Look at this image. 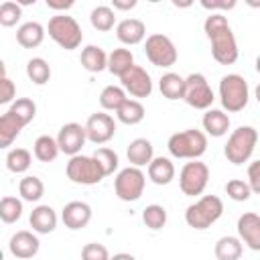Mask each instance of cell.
Masks as SVG:
<instances>
[{
  "label": "cell",
  "instance_id": "cell-1",
  "mask_svg": "<svg viewBox=\"0 0 260 260\" xmlns=\"http://www.w3.org/2000/svg\"><path fill=\"white\" fill-rule=\"evenodd\" d=\"M203 30L211 43V57L219 65H234L240 51L228 18L221 12H211L203 22Z\"/></svg>",
  "mask_w": 260,
  "mask_h": 260
},
{
  "label": "cell",
  "instance_id": "cell-2",
  "mask_svg": "<svg viewBox=\"0 0 260 260\" xmlns=\"http://www.w3.org/2000/svg\"><path fill=\"white\" fill-rule=\"evenodd\" d=\"M167 148L175 158L197 160L207 150V134L201 132V130H195V128L175 132V134L169 136Z\"/></svg>",
  "mask_w": 260,
  "mask_h": 260
},
{
  "label": "cell",
  "instance_id": "cell-3",
  "mask_svg": "<svg viewBox=\"0 0 260 260\" xmlns=\"http://www.w3.org/2000/svg\"><path fill=\"white\" fill-rule=\"evenodd\" d=\"M223 213V201L217 195H203L199 201L191 203L185 209V221L193 230L211 228Z\"/></svg>",
  "mask_w": 260,
  "mask_h": 260
},
{
  "label": "cell",
  "instance_id": "cell-4",
  "mask_svg": "<svg viewBox=\"0 0 260 260\" xmlns=\"http://www.w3.org/2000/svg\"><path fill=\"white\" fill-rule=\"evenodd\" d=\"M47 32L65 51L77 49L81 45V41H83V30H81L79 22L73 16L65 14V12H59V14H55V16L49 18Z\"/></svg>",
  "mask_w": 260,
  "mask_h": 260
},
{
  "label": "cell",
  "instance_id": "cell-5",
  "mask_svg": "<svg viewBox=\"0 0 260 260\" xmlns=\"http://www.w3.org/2000/svg\"><path fill=\"white\" fill-rule=\"evenodd\" d=\"M219 100H221V108L225 112H230V114L242 112L250 100L248 81L238 73L223 75L219 81Z\"/></svg>",
  "mask_w": 260,
  "mask_h": 260
},
{
  "label": "cell",
  "instance_id": "cell-6",
  "mask_svg": "<svg viewBox=\"0 0 260 260\" xmlns=\"http://www.w3.org/2000/svg\"><path fill=\"white\" fill-rule=\"evenodd\" d=\"M256 142H258L256 128L254 126H240L230 134V138L223 146V154L232 165H244L254 154Z\"/></svg>",
  "mask_w": 260,
  "mask_h": 260
},
{
  "label": "cell",
  "instance_id": "cell-7",
  "mask_svg": "<svg viewBox=\"0 0 260 260\" xmlns=\"http://www.w3.org/2000/svg\"><path fill=\"white\" fill-rule=\"evenodd\" d=\"M144 185H146V175L138 169V167H126L122 169L116 179H114V191L116 197L120 201H138L144 193Z\"/></svg>",
  "mask_w": 260,
  "mask_h": 260
},
{
  "label": "cell",
  "instance_id": "cell-8",
  "mask_svg": "<svg viewBox=\"0 0 260 260\" xmlns=\"http://www.w3.org/2000/svg\"><path fill=\"white\" fill-rule=\"evenodd\" d=\"M144 53H146V59L156 67H173L179 59L175 43L162 32H154L146 37Z\"/></svg>",
  "mask_w": 260,
  "mask_h": 260
},
{
  "label": "cell",
  "instance_id": "cell-9",
  "mask_svg": "<svg viewBox=\"0 0 260 260\" xmlns=\"http://www.w3.org/2000/svg\"><path fill=\"white\" fill-rule=\"evenodd\" d=\"M65 173L69 177V181L77 183V185H98L104 179V173L100 169V165L95 162L93 156H85V154H75L69 158Z\"/></svg>",
  "mask_w": 260,
  "mask_h": 260
},
{
  "label": "cell",
  "instance_id": "cell-10",
  "mask_svg": "<svg viewBox=\"0 0 260 260\" xmlns=\"http://www.w3.org/2000/svg\"><path fill=\"white\" fill-rule=\"evenodd\" d=\"M207 183H209V167L205 162H201L197 158V160L183 165V169L179 173V187L185 195H189V197L201 195L205 191Z\"/></svg>",
  "mask_w": 260,
  "mask_h": 260
},
{
  "label": "cell",
  "instance_id": "cell-11",
  "mask_svg": "<svg viewBox=\"0 0 260 260\" xmlns=\"http://www.w3.org/2000/svg\"><path fill=\"white\" fill-rule=\"evenodd\" d=\"M191 108L195 110H209L215 95L213 89L203 73H191L185 77V98H183Z\"/></svg>",
  "mask_w": 260,
  "mask_h": 260
},
{
  "label": "cell",
  "instance_id": "cell-12",
  "mask_svg": "<svg viewBox=\"0 0 260 260\" xmlns=\"http://www.w3.org/2000/svg\"><path fill=\"white\" fill-rule=\"evenodd\" d=\"M83 126H85V132H87V140L93 142V144H106L116 134V122L106 112L91 114Z\"/></svg>",
  "mask_w": 260,
  "mask_h": 260
},
{
  "label": "cell",
  "instance_id": "cell-13",
  "mask_svg": "<svg viewBox=\"0 0 260 260\" xmlns=\"http://www.w3.org/2000/svg\"><path fill=\"white\" fill-rule=\"evenodd\" d=\"M57 142H59V148L61 152L75 156L81 152V148L85 146L87 142V132H85V126L77 124V122H67L59 128V134H57Z\"/></svg>",
  "mask_w": 260,
  "mask_h": 260
},
{
  "label": "cell",
  "instance_id": "cell-14",
  "mask_svg": "<svg viewBox=\"0 0 260 260\" xmlns=\"http://www.w3.org/2000/svg\"><path fill=\"white\" fill-rule=\"evenodd\" d=\"M120 83L122 87L126 89V93H130L132 98H148L152 93V79H150V73L140 67V65H134L126 75L120 77Z\"/></svg>",
  "mask_w": 260,
  "mask_h": 260
},
{
  "label": "cell",
  "instance_id": "cell-15",
  "mask_svg": "<svg viewBox=\"0 0 260 260\" xmlns=\"http://www.w3.org/2000/svg\"><path fill=\"white\" fill-rule=\"evenodd\" d=\"M238 238L250 250L260 252V215L254 211H246L238 217Z\"/></svg>",
  "mask_w": 260,
  "mask_h": 260
},
{
  "label": "cell",
  "instance_id": "cell-16",
  "mask_svg": "<svg viewBox=\"0 0 260 260\" xmlns=\"http://www.w3.org/2000/svg\"><path fill=\"white\" fill-rule=\"evenodd\" d=\"M39 248H41L39 238H37L32 232H28V230L16 232V234L10 238V244H8L10 254H12L14 258H18V260H28V258L37 256Z\"/></svg>",
  "mask_w": 260,
  "mask_h": 260
},
{
  "label": "cell",
  "instance_id": "cell-17",
  "mask_svg": "<svg viewBox=\"0 0 260 260\" xmlns=\"http://www.w3.org/2000/svg\"><path fill=\"white\" fill-rule=\"evenodd\" d=\"M61 219L69 230H81L91 221V207L85 201H69L61 209Z\"/></svg>",
  "mask_w": 260,
  "mask_h": 260
},
{
  "label": "cell",
  "instance_id": "cell-18",
  "mask_svg": "<svg viewBox=\"0 0 260 260\" xmlns=\"http://www.w3.org/2000/svg\"><path fill=\"white\" fill-rule=\"evenodd\" d=\"M116 37L122 45H138L146 37V24L140 18H124L116 24Z\"/></svg>",
  "mask_w": 260,
  "mask_h": 260
},
{
  "label": "cell",
  "instance_id": "cell-19",
  "mask_svg": "<svg viewBox=\"0 0 260 260\" xmlns=\"http://www.w3.org/2000/svg\"><path fill=\"white\" fill-rule=\"evenodd\" d=\"M126 156H128V162L132 167H148L154 158V148H152V142L146 140V138H134L128 148H126Z\"/></svg>",
  "mask_w": 260,
  "mask_h": 260
},
{
  "label": "cell",
  "instance_id": "cell-20",
  "mask_svg": "<svg viewBox=\"0 0 260 260\" xmlns=\"http://www.w3.org/2000/svg\"><path fill=\"white\" fill-rule=\"evenodd\" d=\"M203 130L207 136H213V138H221L223 134H228L230 130V116L223 112V110H217V108H209L205 114H203Z\"/></svg>",
  "mask_w": 260,
  "mask_h": 260
},
{
  "label": "cell",
  "instance_id": "cell-21",
  "mask_svg": "<svg viewBox=\"0 0 260 260\" xmlns=\"http://www.w3.org/2000/svg\"><path fill=\"white\" fill-rule=\"evenodd\" d=\"M28 221H30L32 232H37V234H51L57 228V213H55V209L51 205H37L30 211Z\"/></svg>",
  "mask_w": 260,
  "mask_h": 260
},
{
  "label": "cell",
  "instance_id": "cell-22",
  "mask_svg": "<svg viewBox=\"0 0 260 260\" xmlns=\"http://www.w3.org/2000/svg\"><path fill=\"white\" fill-rule=\"evenodd\" d=\"M45 26L37 20H28L16 28V41L24 49H37L45 41Z\"/></svg>",
  "mask_w": 260,
  "mask_h": 260
},
{
  "label": "cell",
  "instance_id": "cell-23",
  "mask_svg": "<svg viewBox=\"0 0 260 260\" xmlns=\"http://www.w3.org/2000/svg\"><path fill=\"white\" fill-rule=\"evenodd\" d=\"M79 61H81L83 69L89 71V73H100V71L108 69V53L102 47H98V45L83 47Z\"/></svg>",
  "mask_w": 260,
  "mask_h": 260
},
{
  "label": "cell",
  "instance_id": "cell-24",
  "mask_svg": "<svg viewBox=\"0 0 260 260\" xmlns=\"http://www.w3.org/2000/svg\"><path fill=\"white\" fill-rule=\"evenodd\" d=\"M146 169H148V179L154 185H169L175 179V165L167 156H154Z\"/></svg>",
  "mask_w": 260,
  "mask_h": 260
},
{
  "label": "cell",
  "instance_id": "cell-25",
  "mask_svg": "<svg viewBox=\"0 0 260 260\" xmlns=\"http://www.w3.org/2000/svg\"><path fill=\"white\" fill-rule=\"evenodd\" d=\"M244 244L238 236H221L213 246V254L217 260H240Z\"/></svg>",
  "mask_w": 260,
  "mask_h": 260
},
{
  "label": "cell",
  "instance_id": "cell-26",
  "mask_svg": "<svg viewBox=\"0 0 260 260\" xmlns=\"http://www.w3.org/2000/svg\"><path fill=\"white\" fill-rule=\"evenodd\" d=\"M134 67V55L130 49H124V47H118L114 49L110 55H108V71L116 77H122L126 75L130 69Z\"/></svg>",
  "mask_w": 260,
  "mask_h": 260
},
{
  "label": "cell",
  "instance_id": "cell-27",
  "mask_svg": "<svg viewBox=\"0 0 260 260\" xmlns=\"http://www.w3.org/2000/svg\"><path fill=\"white\" fill-rule=\"evenodd\" d=\"M22 128L24 124L10 110H6L0 116V148H8L14 142V138L22 132Z\"/></svg>",
  "mask_w": 260,
  "mask_h": 260
},
{
  "label": "cell",
  "instance_id": "cell-28",
  "mask_svg": "<svg viewBox=\"0 0 260 260\" xmlns=\"http://www.w3.org/2000/svg\"><path fill=\"white\" fill-rule=\"evenodd\" d=\"M158 87L167 100H183L185 98V77H181L179 73H173V71L165 73L158 79Z\"/></svg>",
  "mask_w": 260,
  "mask_h": 260
},
{
  "label": "cell",
  "instance_id": "cell-29",
  "mask_svg": "<svg viewBox=\"0 0 260 260\" xmlns=\"http://www.w3.org/2000/svg\"><path fill=\"white\" fill-rule=\"evenodd\" d=\"M59 152H61V148H59L57 138H53V136H49V134L39 136V138L35 140V144H32V154H35V158L41 160V162H51V160H55V158L59 156Z\"/></svg>",
  "mask_w": 260,
  "mask_h": 260
},
{
  "label": "cell",
  "instance_id": "cell-30",
  "mask_svg": "<svg viewBox=\"0 0 260 260\" xmlns=\"http://www.w3.org/2000/svg\"><path fill=\"white\" fill-rule=\"evenodd\" d=\"M89 22L95 30H102V32H108L116 26V10L112 6H106V4H100L95 6L91 12H89Z\"/></svg>",
  "mask_w": 260,
  "mask_h": 260
},
{
  "label": "cell",
  "instance_id": "cell-31",
  "mask_svg": "<svg viewBox=\"0 0 260 260\" xmlns=\"http://www.w3.org/2000/svg\"><path fill=\"white\" fill-rule=\"evenodd\" d=\"M146 116V110L144 106L140 104V100H126L124 106L116 112V118L126 124V126H134V124H140Z\"/></svg>",
  "mask_w": 260,
  "mask_h": 260
},
{
  "label": "cell",
  "instance_id": "cell-32",
  "mask_svg": "<svg viewBox=\"0 0 260 260\" xmlns=\"http://www.w3.org/2000/svg\"><path fill=\"white\" fill-rule=\"evenodd\" d=\"M126 100V89L120 85H106L100 93V106L108 112H118Z\"/></svg>",
  "mask_w": 260,
  "mask_h": 260
},
{
  "label": "cell",
  "instance_id": "cell-33",
  "mask_svg": "<svg viewBox=\"0 0 260 260\" xmlns=\"http://www.w3.org/2000/svg\"><path fill=\"white\" fill-rule=\"evenodd\" d=\"M18 193H20L22 201L35 203V201H39V199L45 195V185H43V181H41L39 177L26 175V177H22L20 183H18Z\"/></svg>",
  "mask_w": 260,
  "mask_h": 260
},
{
  "label": "cell",
  "instance_id": "cell-34",
  "mask_svg": "<svg viewBox=\"0 0 260 260\" xmlns=\"http://www.w3.org/2000/svg\"><path fill=\"white\" fill-rule=\"evenodd\" d=\"M26 75L35 85H45L51 79V67L43 57H32L26 63Z\"/></svg>",
  "mask_w": 260,
  "mask_h": 260
},
{
  "label": "cell",
  "instance_id": "cell-35",
  "mask_svg": "<svg viewBox=\"0 0 260 260\" xmlns=\"http://www.w3.org/2000/svg\"><path fill=\"white\" fill-rule=\"evenodd\" d=\"M22 217V199L4 195L0 199V219L4 223H14Z\"/></svg>",
  "mask_w": 260,
  "mask_h": 260
},
{
  "label": "cell",
  "instance_id": "cell-36",
  "mask_svg": "<svg viewBox=\"0 0 260 260\" xmlns=\"http://www.w3.org/2000/svg\"><path fill=\"white\" fill-rule=\"evenodd\" d=\"M32 162V154L26 148H12L6 154V169L10 173H26Z\"/></svg>",
  "mask_w": 260,
  "mask_h": 260
},
{
  "label": "cell",
  "instance_id": "cell-37",
  "mask_svg": "<svg viewBox=\"0 0 260 260\" xmlns=\"http://www.w3.org/2000/svg\"><path fill=\"white\" fill-rule=\"evenodd\" d=\"M8 110H10L24 126L30 124V122L35 120V116H37V104H35L30 98H16V100L10 104Z\"/></svg>",
  "mask_w": 260,
  "mask_h": 260
},
{
  "label": "cell",
  "instance_id": "cell-38",
  "mask_svg": "<svg viewBox=\"0 0 260 260\" xmlns=\"http://www.w3.org/2000/svg\"><path fill=\"white\" fill-rule=\"evenodd\" d=\"M142 221L148 230H162L165 223H167V209L158 203H152V205H146L142 209Z\"/></svg>",
  "mask_w": 260,
  "mask_h": 260
},
{
  "label": "cell",
  "instance_id": "cell-39",
  "mask_svg": "<svg viewBox=\"0 0 260 260\" xmlns=\"http://www.w3.org/2000/svg\"><path fill=\"white\" fill-rule=\"evenodd\" d=\"M91 156H93V158H95V162L100 165V169H102L104 177L112 175V173L118 169L120 158H118L116 150H112V148H108V146H100V148H95Z\"/></svg>",
  "mask_w": 260,
  "mask_h": 260
},
{
  "label": "cell",
  "instance_id": "cell-40",
  "mask_svg": "<svg viewBox=\"0 0 260 260\" xmlns=\"http://www.w3.org/2000/svg\"><path fill=\"white\" fill-rule=\"evenodd\" d=\"M22 16V6L18 2L6 0L0 4V24L2 26H14Z\"/></svg>",
  "mask_w": 260,
  "mask_h": 260
},
{
  "label": "cell",
  "instance_id": "cell-41",
  "mask_svg": "<svg viewBox=\"0 0 260 260\" xmlns=\"http://www.w3.org/2000/svg\"><path fill=\"white\" fill-rule=\"evenodd\" d=\"M225 195L234 201H248L250 195H252V189L248 185V181H242V179H230L225 183Z\"/></svg>",
  "mask_w": 260,
  "mask_h": 260
},
{
  "label": "cell",
  "instance_id": "cell-42",
  "mask_svg": "<svg viewBox=\"0 0 260 260\" xmlns=\"http://www.w3.org/2000/svg\"><path fill=\"white\" fill-rule=\"evenodd\" d=\"M110 252L100 242H89L81 248V260H110Z\"/></svg>",
  "mask_w": 260,
  "mask_h": 260
},
{
  "label": "cell",
  "instance_id": "cell-43",
  "mask_svg": "<svg viewBox=\"0 0 260 260\" xmlns=\"http://www.w3.org/2000/svg\"><path fill=\"white\" fill-rule=\"evenodd\" d=\"M0 71H2V77H0V104L6 106V104H12V102H14L16 87H14V83L10 81V77L6 75V67H4V63H2Z\"/></svg>",
  "mask_w": 260,
  "mask_h": 260
},
{
  "label": "cell",
  "instance_id": "cell-44",
  "mask_svg": "<svg viewBox=\"0 0 260 260\" xmlns=\"http://www.w3.org/2000/svg\"><path fill=\"white\" fill-rule=\"evenodd\" d=\"M248 185L252 193L260 195V158L248 165Z\"/></svg>",
  "mask_w": 260,
  "mask_h": 260
},
{
  "label": "cell",
  "instance_id": "cell-45",
  "mask_svg": "<svg viewBox=\"0 0 260 260\" xmlns=\"http://www.w3.org/2000/svg\"><path fill=\"white\" fill-rule=\"evenodd\" d=\"M201 6L205 8V10H211V12H215V10H232V8H236V0H201Z\"/></svg>",
  "mask_w": 260,
  "mask_h": 260
},
{
  "label": "cell",
  "instance_id": "cell-46",
  "mask_svg": "<svg viewBox=\"0 0 260 260\" xmlns=\"http://www.w3.org/2000/svg\"><path fill=\"white\" fill-rule=\"evenodd\" d=\"M73 4V0H47V6L51 10H69Z\"/></svg>",
  "mask_w": 260,
  "mask_h": 260
},
{
  "label": "cell",
  "instance_id": "cell-47",
  "mask_svg": "<svg viewBox=\"0 0 260 260\" xmlns=\"http://www.w3.org/2000/svg\"><path fill=\"white\" fill-rule=\"evenodd\" d=\"M136 4H138L136 0H112L114 10H132Z\"/></svg>",
  "mask_w": 260,
  "mask_h": 260
},
{
  "label": "cell",
  "instance_id": "cell-48",
  "mask_svg": "<svg viewBox=\"0 0 260 260\" xmlns=\"http://www.w3.org/2000/svg\"><path fill=\"white\" fill-rule=\"evenodd\" d=\"M110 260H136L132 254H128V252H118V254H114Z\"/></svg>",
  "mask_w": 260,
  "mask_h": 260
},
{
  "label": "cell",
  "instance_id": "cell-49",
  "mask_svg": "<svg viewBox=\"0 0 260 260\" xmlns=\"http://www.w3.org/2000/svg\"><path fill=\"white\" fill-rule=\"evenodd\" d=\"M254 93H256V100H258V104H260V83L256 85V89H254Z\"/></svg>",
  "mask_w": 260,
  "mask_h": 260
},
{
  "label": "cell",
  "instance_id": "cell-50",
  "mask_svg": "<svg viewBox=\"0 0 260 260\" xmlns=\"http://www.w3.org/2000/svg\"><path fill=\"white\" fill-rule=\"evenodd\" d=\"M256 71H258V73H260V55H258V57H256Z\"/></svg>",
  "mask_w": 260,
  "mask_h": 260
},
{
  "label": "cell",
  "instance_id": "cell-51",
  "mask_svg": "<svg viewBox=\"0 0 260 260\" xmlns=\"http://www.w3.org/2000/svg\"><path fill=\"white\" fill-rule=\"evenodd\" d=\"M248 4L250 6H260V2H252V0H248Z\"/></svg>",
  "mask_w": 260,
  "mask_h": 260
}]
</instances>
